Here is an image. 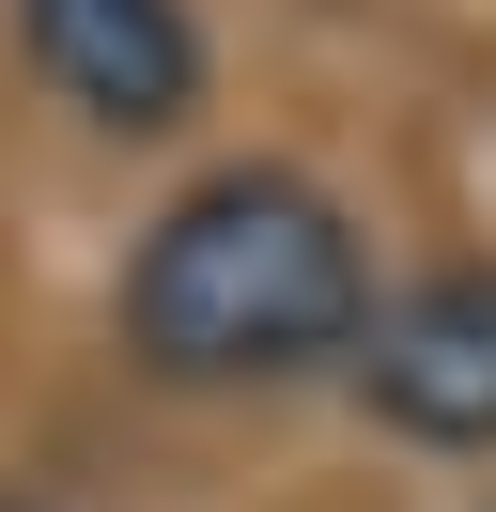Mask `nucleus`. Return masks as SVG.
I'll list each match as a JSON object with an SVG mask.
<instances>
[{
  "mask_svg": "<svg viewBox=\"0 0 496 512\" xmlns=\"http://www.w3.org/2000/svg\"><path fill=\"white\" fill-rule=\"evenodd\" d=\"M372 311H388V295H372V233L341 218V187L295 171V156H217L202 187H171L140 218V249H124V280H109L124 373L186 388V404L357 373Z\"/></svg>",
  "mask_w": 496,
  "mask_h": 512,
  "instance_id": "nucleus-1",
  "label": "nucleus"
},
{
  "mask_svg": "<svg viewBox=\"0 0 496 512\" xmlns=\"http://www.w3.org/2000/svg\"><path fill=\"white\" fill-rule=\"evenodd\" d=\"M341 388H357L403 450H465V466H496V264H434V280H403L388 311H372V342H357Z\"/></svg>",
  "mask_w": 496,
  "mask_h": 512,
  "instance_id": "nucleus-2",
  "label": "nucleus"
},
{
  "mask_svg": "<svg viewBox=\"0 0 496 512\" xmlns=\"http://www.w3.org/2000/svg\"><path fill=\"white\" fill-rule=\"evenodd\" d=\"M16 47L93 140H171L202 109V16L186 0H16Z\"/></svg>",
  "mask_w": 496,
  "mask_h": 512,
  "instance_id": "nucleus-3",
  "label": "nucleus"
},
{
  "mask_svg": "<svg viewBox=\"0 0 496 512\" xmlns=\"http://www.w3.org/2000/svg\"><path fill=\"white\" fill-rule=\"evenodd\" d=\"M0 512H47V497H0Z\"/></svg>",
  "mask_w": 496,
  "mask_h": 512,
  "instance_id": "nucleus-4",
  "label": "nucleus"
}]
</instances>
